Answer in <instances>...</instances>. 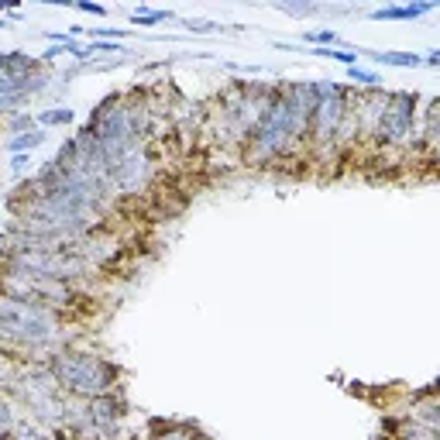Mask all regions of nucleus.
<instances>
[{
    "instance_id": "f03ea898",
    "label": "nucleus",
    "mask_w": 440,
    "mask_h": 440,
    "mask_svg": "<svg viewBox=\"0 0 440 440\" xmlns=\"http://www.w3.org/2000/svg\"><path fill=\"white\" fill-rule=\"evenodd\" d=\"M375 58L385 62V66H419V55H403V52H382Z\"/></svg>"
},
{
    "instance_id": "f257e3e1",
    "label": "nucleus",
    "mask_w": 440,
    "mask_h": 440,
    "mask_svg": "<svg viewBox=\"0 0 440 440\" xmlns=\"http://www.w3.org/2000/svg\"><path fill=\"white\" fill-rule=\"evenodd\" d=\"M433 4H416V7H382V11H375L371 17H378V21H399V17H419V14H427Z\"/></svg>"
},
{
    "instance_id": "39448f33",
    "label": "nucleus",
    "mask_w": 440,
    "mask_h": 440,
    "mask_svg": "<svg viewBox=\"0 0 440 440\" xmlns=\"http://www.w3.org/2000/svg\"><path fill=\"white\" fill-rule=\"evenodd\" d=\"M310 42H334V31H313V35H306Z\"/></svg>"
},
{
    "instance_id": "423d86ee",
    "label": "nucleus",
    "mask_w": 440,
    "mask_h": 440,
    "mask_svg": "<svg viewBox=\"0 0 440 440\" xmlns=\"http://www.w3.org/2000/svg\"><path fill=\"white\" fill-rule=\"evenodd\" d=\"M79 11H90V14H104V7H96V4H79Z\"/></svg>"
},
{
    "instance_id": "0eeeda50",
    "label": "nucleus",
    "mask_w": 440,
    "mask_h": 440,
    "mask_svg": "<svg viewBox=\"0 0 440 440\" xmlns=\"http://www.w3.org/2000/svg\"><path fill=\"white\" fill-rule=\"evenodd\" d=\"M0 28H4V21H0Z\"/></svg>"
},
{
    "instance_id": "7ed1b4c3",
    "label": "nucleus",
    "mask_w": 440,
    "mask_h": 440,
    "mask_svg": "<svg viewBox=\"0 0 440 440\" xmlns=\"http://www.w3.org/2000/svg\"><path fill=\"white\" fill-rule=\"evenodd\" d=\"M38 141H42V134H38V131H31V134H21L17 141H11V148H14V151H17V148H35Z\"/></svg>"
},
{
    "instance_id": "20e7f679",
    "label": "nucleus",
    "mask_w": 440,
    "mask_h": 440,
    "mask_svg": "<svg viewBox=\"0 0 440 440\" xmlns=\"http://www.w3.org/2000/svg\"><path fill=\"white\" fill-rule=\"evenodd\" d=\"M316 55H330V58H337V62H354V52H341V48H334V52H330V48H324V52H316Z\"/></svg>"
}]
</instances>
